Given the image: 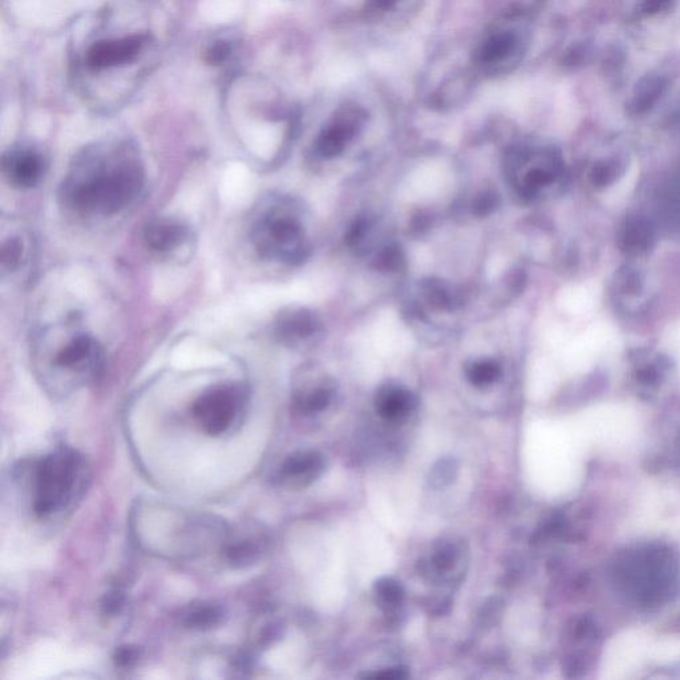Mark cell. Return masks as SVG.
<instances>
[{
    "mask_svg": "<svg viewBox=\"0 0 680 680\" xmlns=\"http://www.w3.org/2000/svg\"><path fill=\"white\" fill-rule=\"evenodd\" d=\"M84 480V459L74 449L60 448L44 457L35 473V513L48 517L66 509L82 491Z\"/></svg>",
    "mask_w": 680,
    "mask_h": 680,
    "instance_id": "3957f363",
    "label": "cell"
},
{
    "mask_svg": "<svg viewBox=\"0 0 680 680\" xmlns=\"http://www.w3.org/2000/svg\"><path fill=\"white\" fill-rule=\"evenodd\" d=\"M459 464L453 457H443L433 465L429 472V485L435 489L447 488L456 480Z\"/></svg>",
    "mask_w": 680,
    "mask_h": 680,
    "instance_id": "7402d4cb",
    "label": "cell"
},
{
    "mask_svg": "<svg viewBox=\"0 0 680 680\" xmlns=\"http://www.w3.org/2000/svg\"><path fill=\"white\" fill-rule=\"evenodd\" d=\"M325 472V459L315 451L293 453L282 464L279 479L291 487L302 488L314 483Z\"/></svg>",
    "mask_w": 680,
    "mask_h": 680,
    "instance_id": "5bb4252c",
    "label": "cell"
},
{
    "mask_svg": "<svg viewBox=\"0 0 680 680\" xmlns=\"http://www.w3.org/2000/svg\"><path fill=\"white\" fill-rule=\"evenodd\" d=\"M403 0H367L368 11L376 12V14H386V12L394 11L399 3Z\"/></svg>",
    "mask_w": 680,
    "mask_h": 680,
    "instance_id": "f1b7e54d",
    "label": "cell"
},
{
    "mask_svg": "<svg viewBox=\"0 0 680 680\" xmlns=\"http://www.w3.org/2000/svg\"><path fill=\"white\" fill-rule=\"evenodd\" d=\"M250 241L263 259L301 265L311 253L301 206L289 197L273 198L257 214Z\"/></svg>",
    "mask_w": 680,
    "mask_h": 680,
    "instance_id": "7a4b0ae2",
    "label": "cell"
},
{
    "mask_svg": "<svg viewBox=\"0 0 680 680\" xmlns=\"http://www.w3.org/2000/svg\"><path fill=\"white\" fill-rule=\"evenodd\" d=\"M147 40L148 36L133 35L123 39L97 42L89 48L88 66L95 70L125 66L137 58Z\"/></svg>",
    "mask_w": 680,
    "mask_h": 680,
    "instance_id": "7c38bea8",
    "label": "cell"
},
{
    "mask_svg": "<svg viewBox=\"0 0 680 680\" xmlns=\"http://www.w3.org/2000/svg\"><path fill=\"white\" fill-rule=\"evenodd\" d=\"M52 363L67 374L95 375L103 363V348L92 335L75 334L56 348Z\"/></svg>",
    "mask_w": 680,
    "mask_h": 680,
    "instance_id": "ba28073f",
    "label": "cell"
},
{
    "mask_svg": "<svg viewBox=\"0 0 680 680\" xmlns=\"http://www.w3.org/2000/svg\"><path fill=\"white\" fill-rule=\"evenodd\" d=\"M464 370L469 383L477 388L492 387L503 376L501 364L492 358L471 360L465 364Z\"/></svg>",
    "mask_w": 680,
    "mask_h": 680,
    "instance_id": "2e32d148",
    "label": "cell"
},
{
    "mask_svg": "<svg viewBox=\"0 0 680 680\" xmlns=\"http://www.w3.org/2000/svg\"><path fill=\"white\" fill-rule=\"evenodd\" d=\"M460 561V552L452 542H441L437 545L431 557V568L437 576H447L456 568Z\"/></svg>",
    "mask_w": 680,
    "mask_h": 680,
    "instance_id": "44dd1931",
    "label": "cell"
},
{
    "mask_svg": "<svg viewBox=\"0 0 680 680\" xmlns=\"http://www.w3.org/2000/svg\"><path fill=\"white\" fill-rule=\"evenodd\" d=\"M141 649L137 646H121L116 650L115 662L117 666L129 667L139 662Z\"/></svg>",
    "mask_w": 680,
    "mask_h": 680,
    "instance_id": "484cf974",
    "label": "cell"
},
{
    "mask_svg": "<svg viewBox=\"0 0 680 680\" xmlns=\"http://www.w3.org/2000/svg\"><path fill=\"white\" fill-rule=\"evenodd\" d=\"M473 213L479 217L491 216L500 206V197L493 192H483L473 202Z\"/></svg>",
    "mask_w": 680,
    "mask_h": 680,
    "instance_id": "cb8c5ba5",
    "label": "cell"
},
{
    "mask_svg": "<svg viewBox=\"0 0 680 680\" xmlns=\"http://www.w3.org/2000/svg\"><path fill=\"white\" fill-rule=\"evenodd\" d=\"M334 380L321 368L305 366L298 371L294 386V404L302 414L313 415L325 411L333 402Z\"/></svg>",
    "mask_w": 680,
    "mask_h": 680,
    "instance_id": "9c48e42d",
    "label": "cell"
},
{
    "mask_svg": "<svg viewBox=\"0 0 680 680\" xmlns=\"http://www.w3.org/2000/svg\"><path fill=\"white\" fill-rule=\"evenodd\" d=\"M225 558L229 564L236 568H245L255 564L262 554V544L253 538H241L238 541L229 542L225 548Z\"/></svg>",
    "mask_w": 680,
    "mask_h": 680,
    "instance_id": "d6986e66",
    "label": "cell"
},
{
    "mask_svg": "<svg viewBox=\"0 0 680 680\" xmlns=\"http://www.w3.org/2000/svg\"><path fill=\"white\" fill-rule=\"evenodd\" d=\"M673 0H643V11L649 15L659 14L669 8Z\"/></svg>",
    "mask_w": 680,
    "mask_h": 680,
    "instance_id": "f546056e",
    "label": "cell"
},
{
    "mask_svg": "<svg viewBox=\"0 0 680 680\" xmlns=\"http://www.w3.org/2000/svg\"><path fill=\"white\" fill-rule=\"evenodd\" d=\"M323 331L321 317L303 306L286 307L274 321L275 338L290 348L313 346L322 339Z\"/></svg>",
    "mask_w": 680,
    "mask_h": 680,
    "instance_id": "52a82bcc",
    "label": "cell"
},
{
    "mask_svg": "<svg viewBox=\"0 0 680 680\" xmlns=\"http://www.w3.org/2000/svg\"><path fill=\"white\" fill-rule=\"evenodd\" d=\"M144 241L152 253L169 257L189 244L190 229L177 218H153L144 228Z\"/></svg>",
    "mask_w": 680,
    "mask_h": 680,
    "instance_id": "8fae6325",
    "label": "cell"
},
{
    "mask_svg": "<svg viewBox=\"0 0 680 680\" xmlns=\"http://www.w3.org/2000/svg\"><path fill=\"white\" fill-rule=\"evenodd\" d=\"M463 294L455 285L439 278H428L420 282L419 302L425 310L436 313H455L463 307Z\"/></svg>",
    "mask_w": 680,
    "mask_h": 680,
    "instance_id": "9a60e30c",
    "label": "cell"
},
{
    "mask_svg": "<svg viewBox=\"0 0 680 680\" xmlns=\"http://www.w3.org/2000/svg\"><path fill=\"white\" fill-rule=\"evenodd\" d=\"M144 185V165L131 148L95 145L76 156L60 197L84 216H115L137 200Z\"/></svg>",
    "mask_w": 680,
    "mask_h": 680,
    "instance_id": "6da1fadb",
    "label": "cell"
},
{
    "mask_svg": "<svg viewBox=\"0 0 680 680\" xmlns=\"http://www.w3.org/2000/svg\"><path fill=\"white\" fill-rule=\"evenodd\" d=\"M363 678L383 680H403L410 678V673H408L406 667H392V669L378 671V673L363 675Z\"/></svg>",
    "mask_w": 680,
    "mask_h": 680,
    "instance_id": "83f0119b",
    "label": "cell"
},
{
    "mask_svg": "<svg viewBox=\"0 0 680 680\" xmlns=\"http://www.w3.org/2000/svg\"><path fill=\"white\" fill-rule=\"evenodd\" d=\"M367 124L366 109L358 104L339 107L314 141V151L323 160L342 156Z\"/></svg>",
    "mask_w": 680,
    "mask_h": 680,
    "instance_id": "8992f818",
    "label": "cell"
},
{
    "mask_svg": "<svg viewBox=\"0 0 680 680\" xmlns=\"http://www.w3.org/2000/svg\"><path fill=\"white\" fill-rule=\"evenodd\" d=\"M230 54H232V46L228 42L220 40V42H216L208 48L205 60L210 66H221L229 59Z\"/></svg>",
    "mask_w": 680,
    "mask_h": 680,
    "instance_id": "d4e9b609",
    "label": "cell"
},
{
    "mask_svg": "<svg viewBox=\"0 0 680 680\" xmlns=\"http://www.w3.org/2000/svg\"><path fill=\"white\" fill-rule=\"evenodd\" d=\"M666 88L667 82L662 76L650 75L643 78L635 87L633 104H631L634 111L638 113L649 111L661 99Z\"/></svg>",
    "mask_w": 680,
    "mask_h": 680,
    "instance_id": "ac0fdd59",
    "label": "cell"
},
{
    "mask_svg": "<svg viewBox=\"0 0 680 680\" xmlns=\"http://www.w3.org/2000/svg\"><path fill=\"white\" fill-rule=\"evenodd\" d=\"M248 391L238 383H222L206 390L194 402L193 418L209 436L228 432L244 414Z\"/></svg>",
    "mask_w": 680,
    "mask_h": 680,
    "instance_id": "5b68a950",
    "label": "cell"
},
{
    "mask_svg": "<svg viewBox=\"0 0 680 680\" xmlns=\"http://www.w3.org/2000/svg\"><path fill=\"white\" fill-rule=\"evenodd\" d=\"M224 619L225 611L221 606L213 605V603H200L185 614L184 623L188 629L208 631L220 627Z\"/></svg>",
    "mask_w": 680,
    "mask_h": 680,
    "instance_id": "e0dca14e",
    "label": "cell"
},
{
    "mask_svg": "<svg viewBox=\"0 0 680 680\" xmlns=\"http://www.w3.org/2000/svg\"><path fill=\"white\" fill-rule=\"evenodd\" d=\"M124 603V594L115 590V592L105 594L103 602H101V609H103L105 614L116 615L123 610Z\"/></svg>",
    "mask_w": 680,
    "mask_h": 680,
    "instance_id": "4316f807",
    "label": "cell"
},
{
    "mask_svg": "<svg viewBox=\"0 0 680 680\" xmlns=\"http://www.w3.org/2000/svg\"><path fill=\"white\" fill-rule=\"evenodd\" d=\"M23 242L19 238H10L4 242L2 250V265L3 270L15 271L22 263L23 259Z\"/></svg>",
    "mask_w": 680,
    "mask_h": 680,
    "instance_id": "603a6c76",
    "label": "cell"
},
{
    "mask_svg": "<svg viewBox=\"0 0 680 680\" xmlns=\"http://www.w3.org/2000/svg\"><path fill=\"white\" fill-rule=\"evenodd\" d=\"M418 407V398L398 383H386L375 396V408L380 418L398 423L406 420Z\"/></svg>",
    "mask_w": 680,
    "mask_h": 680,
    "instance_id": "4fadbf2b",
    "label": "cell"
},
{
    "mask_svg": "<svg viewBox=\"0 0 680 680\" xmlns=\"http://www.w3.org/2000/svg\"><path fill=\"white\" fill-rule=\"evenodd\" d=\"M4 177L18 189L36 188L47 173V160L42 152L31 147L10 149L2 159Z\"/></svg>",
    "mask_w": 680,
    "mask_h": 680,
    "instance_id": "30bf717a",
    "label": "cell"
},
{
    "mask_svg": "<svg viewBox=\"0 0 680 680\" xmlns=\"http://www.w3.org/2000/svg\"><path fill=\"white\" fill-rule=\"evenodd\" d=\"M526 50V35L512 20L500 22L485 32L473 52L477 72L485 76L508 75L521 63Z\"/></svg>",
    "mask_w": 680,
    "mask_h": 680,
    "instance_id": "277c9868",
    "label": "cell"
},
{
    "mask_svg": "<svg viewBox=\"0 0 680 680\" xmlns=\"http://www.w3.org/2000/svg\"><path fill=\"white\" fill-rule=\"evenodd\" d=\"M374 594L376 603L384 611H394L403 605L404 589L394 578L383 577L375 582Z\"/></svg>",
    "mask_w": 680,
    "mask_h": 680,
    "instance_id": "ffe728a7",
    "label": "cell"
}]
</instances>
